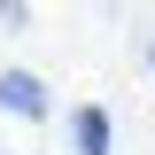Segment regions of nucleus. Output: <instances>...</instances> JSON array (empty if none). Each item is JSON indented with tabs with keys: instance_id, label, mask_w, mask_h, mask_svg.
Returning <instances> with one entry per match:
<instances>
[{
	"instance_id": "obj_1",
	"label": "nucleus",
	"mask_w": 155,
	"mask_h": 155,
	"mask_svg": "<svg viewBox=\"0 0 155 155\" xmlns=\"http://www.w3.org/2000/svg\"><path fill=\"white\" fill-rule=\"evenodd\" d=\"M0 109H16V116H47V85H39L31 70H0Z\"/></svg>"
},
{
	"instance_id": "obj_2",
	"label": "nucleus",
	"mask_w": 155,
	"mask_h": 155,
	"mask_svg": "<svg viewBox=\"0 0 155 155\" xmlns=\"http://www.w3.org/2000/svg\"><path fill=\"white\" fill-rule=\"evenodd\" d=\"M70 132H78V155H109V116H101V109H78Z\"/></svg>"
}]
</instances>
